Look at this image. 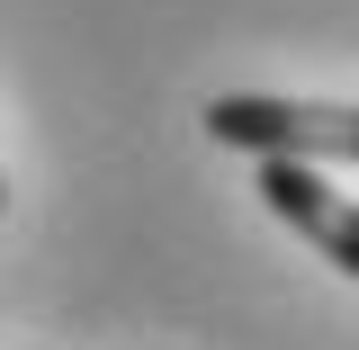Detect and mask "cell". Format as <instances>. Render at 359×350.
<instances>
[{
    "label": "cell",
    "instance_id": "6da1fadb",
    "mask_svg": "<svg viewBox=\"0 0 359 350\" xmlns=\"http://www.w3.org/2000/svg\"><path fill=\"white\" fill-rule=\"evenodd\" d=\"M207 135L233 153H287V162H359V108L341 99H261L224 90L207 108Z\"/></svg>",
    "mask_w": 359,
    "mask_h": 350
},
{
    "label": "cell",
    "instance_id": "7a4b0ae2",
    "mask_svg": "<svg viewBox=\"0 0 359 350\" xmlns=\"http://www.w3.org/2000/svg\"><path fill=\"white\" fill-rule=\"evenodd\" d=\"M261 207L287 224V234H306L332 269H351V278H359V207L332 189V180H323V162L261 153Z\"/></svg>",
    "mask_w": 359,
    "mask_h": 350
},
{
    "label": "cell",
    "instance_id": "3957f363",
    "mask_svg": "<svg viewBox=\"0 0 359 350\" xmlns=\"http://www.w3.org/2000/svg\"><path fill=\"white\" fill-rule=\"evenodd\" d=\"M0 207H9V189H0Z\"/></svg>",
    "mask_w": 359,
    "mask_h": 350
}]
</instances>
